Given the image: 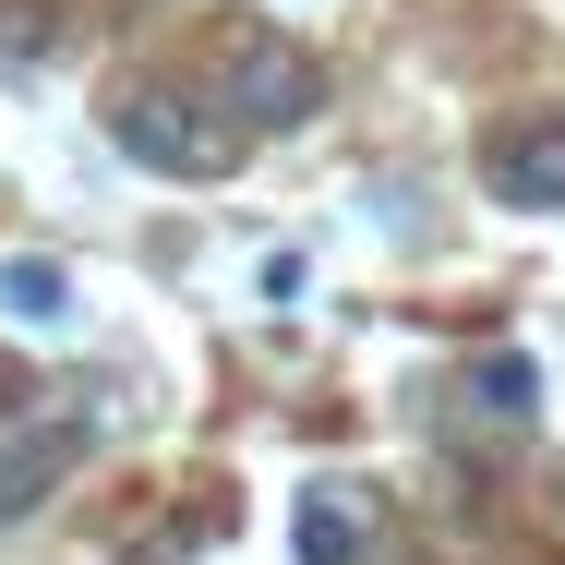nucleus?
<instances>
[{"instance_id":"f257e3e1","label":"nucleus","mask_w":565,"mask_h":565,"mask_svg":"<svg viewBox=\"0 0 565 565\" xmlns=\"http://www.w3.org/2000/svg\"><path fill=\"white\" fill-rule=\"evenodd\" d=\"M97 120H109L120 157H145L157 181H205V169L228 157V145H217V109H193V97H181V85H157V73H120Z\"/></svg>"},{"instance_id":"f03ea898","label":"nucleus","mask_w":565,"mask_h":565,"mask_svg":"<svg viewBox=\"0 0 565 565\" xmlns=\"http://www.w3.org/2000/svg\"><path fill=\"white\" fill-rule=\"evenodd\" d=\"M217 109L228 120H253V132H289V120H313L326 109V73L277 36V24H241L217 49Z\"/></svg>"},{"instance_id":"7ed1b4c3","label":"nucleus","mask_w":565,"mask_h":565,"mask_svg":"<svg viewBox=\"0 0 565 565\" xmlns=\"http://www.w3.org/2000/svg\"><path fill=\"white\" fill-rule=\"evenodd\" d=\"M85 469V422H0V518H36Z\"/></svg>"},{"instance_id":"20e7f679","label":"nucleus","mask_w":565,"mask_h":565,"mask_svg":"<svg viewBox=\"0 0 565 565\" xmlns=\"http://www.w3.org/2000/svg\"><path fill=\"white\" fill-rule=\"evenodd\" d=\"M481 181H493V205L554 217V205H565V120H518V132H493V145H481Z\"/></svg>"},{"instance_id":"39448f33","label":"nucleus","mask_w":565,"mask_h":565,"mask_svg":"<svg viewBox=\"0 0 565 565\" xmlns=\"http://www.w3.org/2000/svg\"><path fill=\"white\" fill-rule=\"evenodd\" d=\"M289 554L301 565H361L373 554V505H361L349 481H313V493L289 505Z\"/></svg>"},{"instance_id":"423d86ee","label":"nucleus","mask_w":565,"mask_h":565,"mask_svg":"<svg viewBox=\"0 0 565 565\" xmlns=\"http://www.w3.org/2000/svg\"><path fill=\"white\" fill-rule=\"evenodd\" d=\"M530 397H542V373H530L518 349H493V361H469V409H505V422H530Z\"/></svg>"},{"instance_id":"0eeeda50","label":"nucleus","mask_w":565,"mask_h":565,"mask_svg":"<svg viewBox=\"0 0 565 565\" xmlns=\"http://www.w3.org/2000/svg\"><path fill=\"white\" fill-rule=\"evenodd\" d=\"M61 301H73V277H61V265H0V313H24V326H49Z\"/></svg>"},{"instance_id":"6e6552de","label":"nucleus","mask_w":565,"mask_h":565,"mask_svg":"<svg viewBox=\"0 0 565 565\" xmlns=\"http://www.w3.org/2000/svg\"><path fill=\"white\" fill-rule=\"evenodd\" d=\"M49 49V0H0V61H36Z\"/></svg>"}]
</instances>
